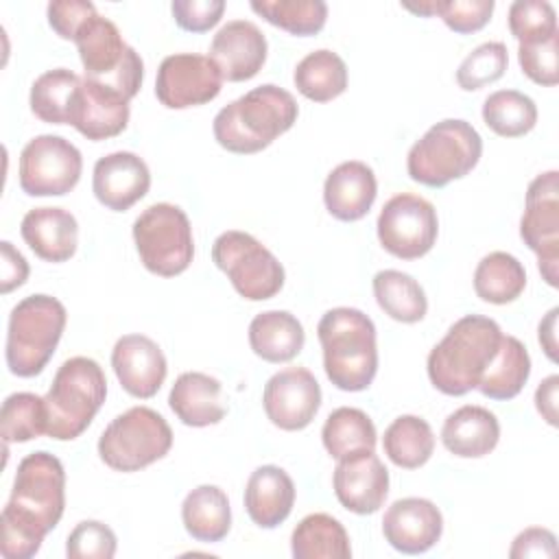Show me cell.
<instances>
[{
	"mask_svg": "<svg viewBox=\"0 0 559 559\" xmlns=\"http://www.w3.org/2000/svg\"><path fill=\"white\" fill-rule=\"evenodd\" d=\"M173 448L168 421L148 406H133L114 417L98 439L100 461L116 472H140Z\"/></svg>",
	"mask_w": 559,
	"mask_h": 559,
	"instance_id": "9c48e42d",
	"label": "cell"
},
{
	"mask_svg": "<svg viewBox=\"0 0 559 559\" xmlns=\"http://www.w3.org/2000/svg\"><path fill=\"white\" fill-rule=\"evenodd\" d=\"M116 548V533L98 520L79 522L66 542L68 559H111Z\"/></svg>",
	"mask_w": 559,
	"mask_h": 559,
	"instance_id": "7bdbcfd3",
	"label": "cell"
},
{
	"mask_svg": "<svg viewBox=\"0 0 559 559\" xmlns=\"http://www.w3.org/2000/svg\"><path fill=\"white\" fill-rule=\"evenodd\" d=\"M557 314H559V308H552L544 321L539 323V345L544 347L546 356L557 362Z\"/></svg>",
	"mask_w": 559,
	"mask_h": 559,
	"instance_id": "816d5d0a",
	"label": "cell"
},
{
	"mask_svg": "<svg viewBox=\"0 0 559 559\" xmlns=\"http://www.w3.org/2000/svg\"><path fill=\"white\" fill-rule=\"evenodd\" d=\"M81 76L68 68H55L39 74L31 85V111L48 124H70Z\"/></svg>",
	"mask_w": 559,
	"mask_h": 559,
	"instance_id": "d590c367",
	"label": "cell"
},
{
	"mask_svg": "<svg viewBox=\"0 0 559 559\" xmlns=\"http://www.w3.org/2000/svg\"><path fill=\"white\" fill-rule=\"evenodd\" d=\"M500 325L483 314H465L450 325L428 354V378L443 395H465L478 386L485 369L498 354Z\"/></svg>",
	"mask_w": 559,
	"mask_h": 559,
	"instance_id": "3957f363",
	"label": "cell"
},
{
	"mask_svg": "<svg viewBox=\"0 0 559 559\" xmlns=\"http://www.w3.org/2000/svg\"><path fill=\"white\" fill-rule=\"evenodd\" d=\"M483 155L480 133L461 118L432 124L408 151V177L426 188H445L474 170Z\"/></svg>",
	"mask_w": 559,
	"mask_h": 559,
	"instance_id": "52a82bcc",
	"label": "cell"
},
{
	"mask_svg": "<svg viewBox=\"0 0 559 559\" xmlns=\"http://www.w3.org/2000/svg\"><path fill=\"white\" fill-rule=\"evenodd\" d=\"M382 448L393 465L417 469L430 461L435 452V435L426 419L417 415H400L386 426Z\"/></svg>",
	"mask_w": 559,
	"mask_h": 559,
	"instance_id": "d6a6232c",
	"label": "cell"
},
{
	"mask_svg": "<svg viewBox=\"0 0 559 559\" xmlns=\"http://www.w3.org/2000/svg\"><path fill=\"white\" fill-rule=\"evenodd\" d=\"M20 234L31 251L52 264L66 262L76 253L79 223L63 207H33L24 214Z\"/></svg>",
	"mask_w": 559,
	"mask_h": 559,
	"instance_id": "cb8c5ba5",
	"label": "cell"
},
{
	"mask_svg": "<svg viewBox=\"0 0 559 559\" xmlns=\"http://www.w3.org/2000/svg\"><path fill=\"white\" fill-rule=\"evenodd\" d=\"M531 376V356L524 343L511 334H502L498 354L485 369L478 391L489 400H513Z\"/></svg>",
	"mask_w": 559,
	"mask_h": 559,
	"instance_id": "f546056e",
	"label": "cell"
},
{
	"mask_svg": "<svg viewBox=\"0 0 559 559\" xmlns=\"http://www.w3.org/2000/svg\"><path fill=\"white\" fill-rule=\"evenodd\" d=\"M66 509V469L50 452L26 454L15 472L9 502L0 513L4 559H31Z\"/></svg>",
	"mask_w": 559,
	"mask_h": 559,
	"instance_id": "6da1fadb",
	"label": "cell"
},
{
	"mask_svg": "<svg viewBox=\"0 0 559 559\" xmlns=\"http://www.w3.org/2000/svg\"><path fill=\"white\" fill-rule=\"evenodd\" d=\"M509 66V52L502 41H485L476 46L459 66L456 83L465 92L480 90L502 79Z\"/></svg>",
	"mask_w": 559,
	"mask_h": 559,
	"instance_id": "60d3db41",
	"label": "cell"
},
{
	"mask_svg": "<svg viewBox=\"0 0 559 559\" xmlns=\"http://www.w3.org/2000/svg\"><path fill=\"white\" fill-rule=\"evenodd\" d=\"M518 61L522 72L537 85L552 87L559 83V33L542 41L520 44Z\"/></svg>",
	"mask_w": 559,
	"mask_h": 559,
	"instance_id": "ee69618b",
	"label": "cell"
},
{
	"mask_svg": "<svg viewBox=\"0 0 559 559\" xmlns=\"http://www.w3.org/2000/svg\"><path fill=\"white\" fill-rule=\"evenodd\" d=\"M151 188L146 162L131 151H116L94 164L92 190L100 205L111 212H127Z\"/></svg>",
	"mask_w": 559,
	"mask_h": 559,
	"instance_id": "44dd1931",
	"label": "cell"
},
{
	"mask_svg": "<svg viewBox=\"0 0 559 559\" xmlns=\"http://www.w3.org/2000/svg\"><path fill=\"white\" fill-rule=\"evenodd\" d=\"M181 522L197 542L216 544L231 528V509L227 493L216 485L194 487L181 504Z\"/></svg>",
	"mask_w": 559,
	"mask_h": 559,
	"instance_id": "f1b7e54d",
	"label": "cell"
},
{
	"mask_svg": "<svg viewBox=\"0 0 559 559\" xmlns=\"http://www.w3.org/2000/svg\"><path fill=\"white\" fill-rule=\"evenodd\" d=\"M66 306L52 295H28L9 314L7 367L17 378L44 371L66 330Z\"/></svg>",
	"mask_w": 559,
	"mask_h": 559,
	"instance_id": "5b68a950",
	"label": "cell"
},
{
	"mask_svg": "<svg viewBox=\"0 0 559 559\" xmlns=\"http://www.w3.org/2000/svg\"><path fill=\"white\" fill-rule=\"evenodd\" d=\"M317 336L323 349V369L328 380L349 393L371 386L378 371V343L373 321L358 308L338 306L328 310Z\"/></svg>",
	"mask_w": 559,
	"mask_h": 559,
	"instance_id": "277c9868",
	"label": "cell"
},
{
	"mask_svg": "<svg viewBox=\"0 0 559 559\" xmlns=\"http://www.w3.org/2000/svg\"><path fill=\"white\" fill-rule=\"evenodd\" d=\"M290 552L295 559H349L352 546L345 526L336 518L310 513L295 526Z\"/></svg>",
	"mask_w": 559,
	"mask_h": 559,
	"instance_id": "4dcf8cb0",
	"label": "cell"
},
{
	"mask_svg": "<svg viewBox=\"0 0 559 559\" xmlns=\"http://www.w3.org/2000/svg\"><path fill=\"white\" fill-rule=\"evenodd\" d=\"M445 450L461 459L487 456L500 441L498 417L476 404H467L450 413L441 428Z\"/></svg>",
	"mask_w": 559,
	"mask_h": 559,
	"instance_id": "484cf974",
	"label": "cell"
},
{
	"mask_svg": "<svg viewBox=\"0 0 559 559\" xmlns=\"http://www.w3.org/2000/svg\"><path fill=\"white\" fill-rule=\"evenodd\" d=\"M50 28L61 39H72L83 22L96 13V7L90 0H52L46 9Z\"/></svg>",
	"mask_w": 559,
	"mask_h": 559,
	"instance_id": "7dc6e473",
	"label": "cell"
},
{
	"mask_svg": "<svg viewBox=\"0 0 559 559\" xmlns=\"http://www.w3.org/2000/svg\"><path fill=\"white\" fill-rule=\"evenodd\" d=\"M483 120L500 138H520L537 124V107L524 92L498 90L485 98Z\"/></svg>",
	"mask_w": 559,
	"mask_h": 559,
	"instance_id": "74e56055",
	"label": "cell"
},
{
	"mask_svg": "<svg viewBox=\"0 0 559 559\" xmlns=\"http://www.w3.org/2000/svg\"><path fill=\"white\" fill-rule=\"evenodd\" d=\"M509 31L520 44L548 39L559 33L555 7L546 0H515L509 7Z\"/></svg>",
	"mask_w": 559,
	"mask_h": 559,
	"instance_id": "b9f144b4",
	"label": "cell"
},
{
	"mask_svg": "<svg viewBox=\"0 0 559 559\" xmlns=\"http://www.w3.org/2000/svg\"><path fill=\"white\" fill-rule=\"evenodd\" d=\"M111 367L120 386L140 400L153 397L168 373L159 345L144 334H124L111 349Z\"/></svg>",
	"mask_w": 559,
	"mask_h": 559,
	"instance_id": "d6986e66",
	"label": "cell"
},
{
	"mask_svg": "<svg viewBox=\"0 0 559 559\" xmlns=\"http://www.w3.org/2000/svg\"><path fill=\"white\" fill-rule=\"evenodd\" d=\"M378 197V181L365 162L349 159L338 164L323 183V203L325 210L343 221L354 223L369 214Z\"/></svg>",
	"mask_w": 559,
	"mask_h": 559,
	"instance_id": "603a6c76",
	"label": "cell"
},
{
	"mask_svg": "<svg viewBox=\"0 0 559 559\" xmlns=\"http://www.w3.org/2000/svg\"><path fill=\"white\" fill-rule=\"evenodd\" d=\"M493 0H437V13L443 24L459 33H476L480 31L493 13Z\"/></svg>",
	"mask_w": 559,
	"mask_h": 559,
	"instance_id": "f6af8a7d",
	"label": "cell"
},
{
	"mask_svg": "<svg viewBox=\"0 0 559 559\" xmlns=\"http://www.w3.org/2000/svg\"><path fill=\"white\" fill-rule=\"evenodd\" d=\"M299 116L295 96L273 83L258 85L214 116V140L229 153L251 155L286 133Z\"/></svg>",
	"mask_w": 559,
	"mask_h": 559,
	"instance_id": "7a4b0ae2",
	"label": "cell"
},
{
	"mask_svg": "<svg viewBox=\"0 0 559 559\" xmlns=\"http://www.w3.org/2000/svg\"><path fill=\"white\" fill-rule=\"evenodd\" d=\"M74 44L85 79L116 90L127 100L138 94L144 79V61L135 48L122 39L109 17H103L98 11L90 15L76 31Z\"/></svg>",
	"mask_w": 559,
	"mask_h": 559,
	"instance_id": "ba28073f",
	"label": "cell"
},
{
	"mask_svg": "<svg viewBox=\"0 0 559 559\" xmlns=\"http://www.w3.org/2000/svg\"><path fill=\"white\" fill-rule=\"evenodd\" d=\"M526 288V271L522 262L507 251L487 253L474 271L476 295L496 306L515 301Z\"/></svg>",
	"mask_w": 559,
	"mask_h": 559,
	"instance_id": "836d02e7",
	"label": "cell"
},
{
	"mask_svg": "<svg viewBox=\"0 0 559 559\" xmlns=\"http://www.w3.org/2000/svg\"><path fill=\"white\" fill-rule=\"evenodd\" d=\"M46 430H48V411H46L44 397L28 391H20V393H11L2 402L0 435L4 443H24L46 435Z\"/></svg>",
	"mask_w": 559,
	"mask_h": 559,
	"instance_id": "ab89813d",
	"label": "cell"
},
{
	"mask_svg": "<svg viewBox=\"0 0 559 559\" xmlns=\"http://www.w3.org/2000/svg\"><path fill=\"white\" fill-rule=\"evenodd\" d=\"M129 114V100L122 94L83 76L70 124L83 138L100 142L122 133L127 129Z\"/></svg>",
	"mask_w": 559,
	"mask_h": 559,
	"instance_id": "7402d4cb",
	"label": "cell"
},
{
	"mask_svg": "<svg viewBox=\"0 0 559 559\" xmlns=\"http://www.w3.org/2000/svg\"><path fill=\"white\" fill-rule=\"evenodd\" d=\"M262 406L280 430H304L321 408V386L310 369L288 367L266 380Z\"/></svg>",
	"mask_w": 559,
	"mask_h": 559,
	"instance_id": "2e32d148",
	"label": "cell"
},
{
	"mask_svg": "<svg viewBox=\"0 0 559 559\" xmlns=\"http://www.w3.org/2000/svg\"><path fill=\"white\" fill-rule=\"evenodd\" d=\"M443 533V515L428 498H400L382 518V535L391 548L404 555L430 550Z\"/></svg>",
	"mask_w": 559,
	"mask_h": 559,
	"instance_id": "ac0fdd59",
	"label": "cell"
},
{
	"mask_svg": "<svg viewBox=\"0 0 559 559\" xmlns=\"http://www.w3.org/2000/svg\"><path fill=\"white\" fill-rule=\"evenodd\" d=\"M81 170V151L61 135H35L20 153V188L28 197H63L79 183Z\"/></svg>",
	"mask_w": 559,
	"mask_h": 559,
	"instance_id": "7c38bea8",
	"label": "cell"
},
{
	"mask_svg": "<svg viewBox=\"0 0 559 559\" xmlns=\"http://www.w3.org/2000/svg\"><path fill=\"white\" fill-rule=\"evenodd\" d=\"M373 297L391 319L417 323L428 312V299L421 284L402 271L384 269L373 275Z\"/></svg>",
	"mask_w": 559,
	"mask_h": 559,
	"instance_id": "e575fe53",
	"label": "cell"
},
{
	"mask_svg": "<svg viewBox=\"0 0 559 559\" xmlns=\"http://www.w3.org/2000/svg\"><path fill=\"white\" fill-rule=\"evenodd\" d=\"M221 382L203 371L181 373L168 395V406L177 419L192 428L218 424L227 408L221 402Z\"/></svg>",
	"mask_w": 559,
	"mask_h": 559,
	"instance_id": "4316f807",
	"label": "cell"
},
{
	"mask_svg": "<svg viewBox=\"0 0 559 559\" xmlns=\"http://www.w3.org/2000/svg\"><path fill=\"white\" fill-rule=\"evenodd\" d=\"M557 389H559V376H548L546 380L539 382L535 391V406L542 419H546L550 426H557Z\"/></svg>",
	"mask_w": 559,
	"mask_h": 559,
	"instance_id": "f907efd6",
	"label": "cell"
},
{
	"mask_svg": "<svg viewBox=\"0 0 559 559\" xmlns=\"http://www.w3.org/2000/svg\"><path fill=\"white\" fill-rule=\"evenodd\" d=\"M251 9L269 24L297 37L317 35L328 20L323 0H253Z\"/></svg>",
	"mask_w": 559,
	"mask_h": 559,
	"instance_id": "f35d334b",
	"label": "cell"
},
{
	"mask_svg": "<svg viewBox=\"0 0 559 559\" xmlns=\"http://www.w3.org/2000/svg\"><path fill=\"white\" fill-rule=\"evenodd\" d=\"M524 245L537 255L544 282L557 288L559 280V173L537 175L526 190L524 214L520 221Z\"/></svg>",
	"mask_w": 559,
	"mask_h": 559,
	"instance_id": "4fadbf2b",
	"label": "cell"
},
{
	"mask_svg": "<svg viewBox=\"0 0 559 559\" xmlns=\"http://www.w3.org/2000/svg\"><path fill=\"white\" fill-rule=\"evenodd\" d=\"M133 242L146 271L159 277L181 275L194 258L188 214L173 203H153L133 221Z\"/></svg>",
	"mask_w": 559,
	"mask_h": 559,
	"instance_id": "30bf717a",
	"label": "cell"
},
{
	"mask_svg": "<svg viewBox=\"0 0 559 559\" xmlns=\"http://www.w3.org/2000/svg\"><path fill=\"white\" fill-rule=\"evenodd\" d=\"M306 343L304 325L288 310H266L249 323V345L253 354L266 362L293 360Z\"/></svg>",
	"mask_w": 559,
	"mask_h": 559,
	"instance_id": "83f0119b",
	"label": "cell"
},
{
	"mask_svg": "<svg viewBox=\"0 0 559 559\" xmlns=\"http://www.w3.org/2000/svg\"><path fill=\"white\" fill-rule=\"evenodd\" d=\"M266 37L249 20H231L218 28L210 44V59L221 70L223 81L240 83L253 79L266 61Z\"/></svg>",
	"mask_w": 559,
	"mask_h": 559,
	"instance_id": "ffe728a7",
	"label": "cell"
},
{
	"mask_svg": "<svg viewBox=\"0 0 559 559\" xmlns=\"http://www.w3.org/2000/svg\"><path fill=\"white\" fill-rule=\"evenodd\" d=\"M376 439L378 435L371 417L354 406L332 411L321 430L323 448L336 461L356 452L376 450Z\"/></svg>",
	"mask_w": 559,
	"mask_h": 559,
	"instance_id": "8d00e7d4",
	"label": "cell"
},
{
	"mask_svg": "<svg viewBox=\"0 0 559 559\" xmlns=\"http://www.w3.org/2000/svg\"><path fill=\"white\" fill-rule=\"evenodd\" d=\"M107 397V380L100 365L87 356H72L57 369L46 400L48 430L57 441L81 437Z\"/></svg>",
	"mask_w": 559,
	"mask_h": 559,
	"instance_id": "8992f818",
	"label": "cell"
},
{
	"mask_svg": "<svg viewBox=\"0 0 559 559\" xmlns=\"http://www.w3.org/2000/svg\"><path fill=\"white\" fill-rule=\"evenodd\" d=\"M175 24L188 33H205L214 28L223 13V0H173L170 4Z\"/></svg>",
	"mask_w": 559,
	"mask_h": 559,
	"instance_id": "bcb514c9",
	"label": "cell"
},
{
	"mask_svg": "<svg viewBox=\"0 0 559 559\" xmlns=\"http://www.w3.org/2000/svg\"><path fill=\"white\" fill-rule=\"evenodd\" d=\"M0 251H2V280L0 282H2V293L7 295L26 282L28 262L9 240L0 242Z\"/></svg>",
	"mask_w": 559,
	"mask_h": 559,
	"instance_id": "681fc988",
	"label": "cell"
},
{
	"mask_svg": "<svg viewBox=\"0 0 559 559\" xmlns=\"http://www.w3.org/2000/svg\"><path fill=\"white\" fill-rule=\"evenodd\" d=\"M376 229L386 253L400 260H417L435 247L439 218L430 201L419 194L402 192L384 203Z\"/></svg>",
	"mask_w": 559,
	"mask_h": 559,
	"instance_id": "5bb4252c",
	"label": "cell"
},
{
	"mask_svg": "<svg viewBox=\"0 0 559 559\" xmlns=\"http://www.w3.org/2000/svg\"><path fill=\"white\" fill-rule=\"evenodd\" d=\"M223 76L205 55L177 52L164 57L157 68L155 96L168 109H186L214 100L221 94Z\"/></svg>",
	"mask_w": 559,
	"mask_h": 559,
	"instance_id": "9a60e30c",
	"label": "cell"
},
{
	"mask_svg": "<svg viewBox=\"0 0 559 559\" xmlns=\"http://www.w3.org/2000/svg\"><path fill=\"white\" fill-rule=\"evenodd\" d=\"M293 81L308 100L328 103L347 90V66L334 50L319 48L297 63Z\"/></svg>",
	"mask_w": 559,
	"mask_h": 559,
	"instance_id": "1f68e13d",
	"label": "cell"
},
{
	"mask_svg": "<svg viewBox=\"0 0 559 559\" xmlns=\"http://www.w3.org/2000/svg\"><path fill=\"white\" fill-rule=\"evenodd\" d=\"M557 555V537L552 531L542 526L524 528L509 550L511 559H526V557H555Z\"/></svg>",
	"mask_w": 559,
	"mask_h": 559,
	"instance_id": "c3c4849f",
	"label": "cell"
},
{
	"mask_svg": "<svg viewBox=\"0 0 559 559\" xmlns=\"http://www.w3.org/2000/svg\"><path fill=\"white\" fill-rule=\"evenodd\" d=\"M332 485L347 511L371 515L389 496V472L373 450H365L336 461Z\"/></svg>",
	"mask_w": 559,
	"mask_h": 559,
	"instance_id": "e0dca14e",
	"label": "cell"
},
{
	"mask_svg": "<svg viewBox=\"0 0 559 559\" xmlns=\"http://www.w3.org/2000/svg\"><path fill=\"white\" fill-rule=\"evenodd\" d=\"M212 260L234 290L249 301L275 297L286 280L282 262L247 231H223L212 245Z\"/></svg>",
	"mask_w": 559,
	"mask_h": 559,
	"instance_id": "8fae6325",
	"label": "cell"
},
{
	"mask_svg": "<svg viewBox=\"0 0 559 559\" xmlns=\"http://www.w3.org/2000/svg\"><path fill=\"white\" fill-rule=\"evenodd\" d=\"M295 483L277 465H260L245 487V511L260 528L280 526L293 511Z\"/></svg>",
	"mask_w": 559,
	"mask_h": 559,
	"instance_id": "d4e9b609",
	"label": "cell"
}]
</instances>
